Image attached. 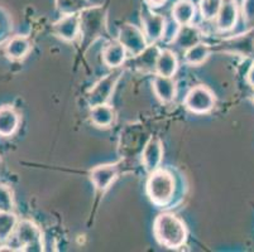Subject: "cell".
<instances>
[{"label":"cell","mask_w":254,"mask_h":252,"mask_svg":"<svg viewBox=\"0 0 254 252\" xmlns=\"http://www.w3.org/2000/svg\"><path fill=\"white\" fill-rule=\"evenodd\" d=\"M153 232L157 241L167 249H180L187 239V230L184 222L175 214H159L154 221Z\"/></svg>","instance_id":"cell-1"},{"label":"cell","mask_w":254,"mask_h":252,"mask_svg":"<svg viewBox=\"0 0 254 252\" xmlns=\"http://www.w3.org/2000/svg\"><path fill=\"white\" fill-rule=\"evenodd\" d=\"M175 193V179L167 170L157 169L151 173L147 182V194L157 205L167 204Z\"/></svg>","instance_id":"cell-2"},{"label":"cell","mask_w":254,"mask_h":252,"mask_svg":"<svg viewBox=\"0 0 254 252\" xmlns=\"http://www.w3.org/2000/svg\"><path fill=\"white\" fill-rule=\"evenodd\" d=\"M17 236L23 251H43V237L38 226L32 221L24 219L17 226Z\"/></svg>","instance_id":"cell-3"},{"label":"cell","mask_w":254,"mask_h":252,"mask_svg":"<svg viewBox=\"0 0 254 252\" xmlns=\"http://www.w3.org/2000/svg\"><path fill=\"white\" fill-rule=\"evenodd\" d=\"M185 106L193 114H206L215 106V96L205 86H196L189 91Z\"/></svg>","instance_id":"cell-4"},{"label":"cell","mask_w":254,"mask_h":252,"mask_svg":"<svg viewBox=\"0 0 254 252\" xmlns=\"http://www.w3.org/2000/svg\"><path fill=\"white\" fill-rule=\"evenodd\" d=\"M118 39H119V43L124 46L127 52L130 53L133 57L139 55L147 48V38L137 25L128 24V23L122 25Z\"/></svg>","instance_id":"cell-5"},{"label":"cell","mask_w":254,"mask_h":252,"mask_svg":"<svg viewBox=\"0 0 254 252\" xmlns=\"http://www.w3.org/2000/svg\"><path fill=\"white\" fill-rule=\"evenodd\" d=\"M122 73H123L122 69H115V71L105 76L103 80L99 81L95 86L92 87L91 91L87 95V101H89V105L91 107L92 106L101 105V103H106V101L109 100V97L112 96L115 85L119 81Z\"/></svg>","instance_id":"cell-6"},{"label":"cell","mask_w":254,"mask_h":252,"mask_svg":"<svg viewBox=\"0 0 254 252\" xmlns=\"http://www.w3.org/2000/svg\"><path fill=\"white\" fill-rule=\"evenodd\" d=\"M104 19H105V15H104L103 8L100 6L85 9L80 14V33L84 36L85 39H94L103 31Z\"/></svg>","instance_id":"cell-7"},{"label":"cell","mask_w":254,"mask_h":252,"mask_svg":"<svg viewBox=\"0 0 254 252\" xmlns=\"http://www.w3.org/2000/svg\"><path fill=\"white\" fill-rule=\"evenodd\" d=\"M142 23L144 28V36L147 41L154 43L163 37L166 29L165 18L153 13L149 8L142 9Z\"/></svg>","instance_id":"cell-8"},{"label":"cell","mask_w":254,"mask_h":252,"mask_svg":"<svg viewBox=\"0 0 254 252\" xmlns=\"http://www.w3.org/2000/svg\"><path fill=\"white\" fill-rule=\"evenodd\" d=\"M119 168L117 164H104L95 166L90 173V180L98 191H106L118 177Z\"/></svg>","instance_id":"cell-9"},{"label":"cell","mask_w":254,"mask_h":252,"mask_svg":"<svg viewBox=\"0 0 254 252\" xmlns=\"http://www.w3.org/2000/svg\"><path fill=\"white\" fill-rule=\"evenodd\" d=\"M163 158V147L162 143L158 138L153 136L145 144L144 150L142 154V161L145 170L149 173H153L154 170L159 169L161 161Z\"/></svg>","instance_id":"cell-10"},{"label":"cell","mask_w":254,"mask_h":252,"mask_svg":"<svg viewBox=\"0 0 254 252\" xmlns=\"http://www.w3.org/2000/svg\"><path fill=\"white\" fill-rule=\"evenodd\" d=\"M53 32L64 41H75L80 34V15L75 13L66 14L53 24Z\"/></svg>","instance_id":"cell-11"},{"label":"cell","mask_w":254,"mask_h":252,"mask_svg":"<svg viewBox=\"0 0 254 252\" xmlns=\"http://www.w3.org/2000/svg\"><path fill=\"white\" fill-rule=\"evenodd\" d=\"M238 20V6L235 0H223L221 8L216 17V27L221 32H229L235 27Z\"/></svg>","instance_id":"cell-12"},{"label":"cell","mask_w":254,"mask_h":252,"mask_svg":"<svg viewBox=\"0 0 254 252\" xmlns=\"http://www.w3.org/2000/svg\"><path fill=\"white\" fill-rule=\"evenodd\" d=\"M200 39H201V32L197 27H193L191 24L181 25L177 31L176 37H175L176 45L180 48H185L186 50L193 46L198 45Z\"/></svg>","instance_id":"cell-13"},{"label":"cell","mask_w":254,"mask_h":252,"mask_svg":"<svg viewBox=\"0 0 254 252\" xmlns=\"http://www.w3.org/2000/svg\"><path fill=\"white\" fill-rule=\"evenodd\" d=\"M153 90L162 102H171L176 96V82L171 77L158 75L153 81Z\"/></svg>","instance_id":"cell-14"},{"label":"cell","mask_w":254,"mask_h":252,"mask_svg":"<svg viewBox=\"0 0 254 252\" xmlns=\"http://www.w3.org/2000/svg\"><path fill=\"white\" fill-rule=\"evenodd\" d=\"M19 125V116L10 106L0 107V136H10Z\"/></svg>","instance_id":"cell-15"},{"label":"cell","mask_w":254,"mask_h":252,"mask_svg":"<svg viewBox=\"0 0 254 252\" xmlns=\"http://www.w3.org/2000/svg\"><path fill=\"white\" fill-rule=\"evenodd\" d=\"M127 50L122 43H110L103 50V61L110 68H119L126 61Z\"/></svg>","instance_id":"cell-16"},{"label":"cell","mask_w":254,"mask_h":252,"mask_svg":"<svg viewBox=\"0 0 254 252\" xmlns=\"http://www.w3.org/2000/svg\"><path fill=\"white\" fill-rule=\"evenodd\" d=\"M114 110L112 106L101 103V105L92 106L90 110V117H91L92 124L99 126V128H108L114 121Z\"/></svg>","instance_id":"cell-17"},{"label":"cell","mask_w":254,"mask_h":252,"mask_svg":"<svg viewBox=\"0 0 254 252\" xmlns=\"http://www.w3.org/2000/svg\"><path fill=\"white\" fill-rule=\"evenodd\" d=\"M177 58L175 53L171 50H165L159 53V57L157 59L156 71L159 76H165V77H172L177 71Z\"/></svg>","instance_id":"cell-18"},{"label":"cell","mask_w":254,"mask_h":252,"mask_svg":"<svg viewBox=\"0 0 254 252\" xmlns=\"http://www.w3.org/2000/svg\"><path fill=\"white\" fill-rule=\"evenodd\" d=\"M172 17L179 25L190 24L195 17V5L190 0H180L172 8Z\"/></svg>","instance_id":"cell-19"},{"label":"cell","mask_w":254,"mask_h":252,"mask_svg":"<svg viewBox=\"0 0 254 252\" xmlns=\"http://www.w3.org/2000/svg\"><path fill=\"white\" fill-rule=\"evenodd\" d=\"M31 50V43L27 37L18 36L14 37L6 46V54L11 59H20L24 58Z\"/></svg>","instance_id":"cell-20"},{"label":"cell","mask_w":254,"mask_h":252,"mask_svg":"<svg viewBox=\"0 0 254 252\" xmlns=\"http://www.w3.org/2000/svg\"><path fill=\"white\" fill-rule=\"evenodd\" d=\"M159 53H161V50L156 46L147 47L139 55L135 57V64H137L138 68L143 69V71L156 69L157 59L159 57Z\"/></svg>","instance_id":"cell-21"},{"label":"cell","mask_w":254,"mask_h":252,"mask_svg":"<svg viewBox=\"0 0 254 252\" xmlns=\"http://www.w3.org/2000/svg\"><path fill=\"white\" fill-rule=\"evenodd\" d=\"M209 55L210 48L204 43H198V45L193 46L186 50L185 58H186L187 63L191 64V66H200L209 58Z\"/></svg>","instance_id":"cell-22"},{"label":"cell","mask_w":254,"mask_h":252,"mask_svg":"<svg viewBox=\"0 0 254 252\" xmlns=\"http://www.w3.org/2000/svg\"><path fill=\"white\" fill-rule=\"evenodd\" d=\"M17 226V216L14 213H11V211H0V242H5Z\"/></svg>","instance_id":"cell-23"},{"label":"cell","mask_w":254,"mask_h":252,"mask_svg":"<svg viewBox=\"0 0 254 252\" xmlns=\"http://www.w3.org/2000/svg\"><path fill=\"white\" fill-rule=\"evenodd\" d=\"M221 4H223V0H200V11H201L202 19H216Z\"/></svg>","instance_id":"cell-24"},{"label":"cell","mask_w":254,"mask_h":252,"mask_svg":"<svg viewBox=\"0 0 254 252\" xmlns=\"http://www.w3.org/2000/svg\"><path fill=\"white\" fill-rule=\"evenodd\" d=\"M86 0H57L60 10L64 14H73L75 11L85 8Z\"/></svg>","instance_id":"cell-25"},{"label":"cell","mask_w":254,"mask_h":252,"mask_svg":"<svg viewBox=\"0 0 254 252\" xmlns=\"http://www.w3.org/2000/svg\"><path fill=\"white\" fill-rule=\"evenodd\" d=\"M13 208V193L6 186H0V211L10 212Z\"/></svg>","instance_id":"cell-26"},{"label":"cell","mask_w":254,"mask_h":252,"mask_svg":"<svg viewBox=\"0 0 254 252\" xmlns=\"http://www.w3.org/2000/svg\"><path fill=\"white\" fill-rule=\"evenodd\" d=\"M242 14L246 24L248 27H254V0H243Z\"/></svg>","instance_id":"cell-27"},{"label":"cell","mask_w":254,"mask_h":252,"mask_svg":"<svg viewBox=\"0 0 254 252\" xmlns=\"http://www.w3.org/2000/svg\"><path fill=\"white\" fill-rule=\"evenodd\" d=\"M144 1L149 8H159V6H162L167 0H144Z\"/></svg>","instance_id":"cell-28"},{"label":"cell","mask_w":254,"mask_h":252,"mask_svg":"<svg viewBox=\"0 0 254 252\" xmlns=\"http://www.w3.org/2000/svg\"><path fill=\"white\" fill-rule=\"evenodd\" d=\"M247 81H248V83L251 85V87L254 89V64L249 68L248 73H247Z\"/></svg>","instance_id":"cell-29"},{"label":"cell","mask_w":254,"mask_h":252,"mask_svg":"<svg viewBox=\"0 0 254 252\" xmlns=\"http://www.w3.org/2000/svg\"><path fill=\"white\" fill-rule=\"evenodd\" d=\"M252 99H253V102H254V92H253V97H252Z\"/></svg>","instance_id":"cell-30"}]
</instances>
